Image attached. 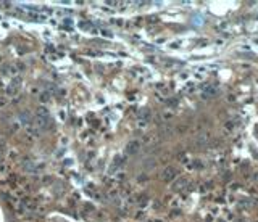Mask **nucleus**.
<instances>
[{
	"label": "nucleus",
	"instance_id": "1",
	"mask_svg": "<svg viewBox=\"0 0 258 222\" xmlns=\"http://www.w3.org/2000/svg\"><path fill=\"white\" fill-rule=\"evenodd\" d=\"M137 151H139V142L137 140L129 142L128 146H126V153H128V155H134V153H137Z\"/></svg>",
	"mask_w": 258,
	"mask_h": 222
},
{
	"label": "nucleus",
	"instance_id": "2",
	"mask_svg": "<svg viewBox=\"0 0 258 222\" xmlns=\"http://www.w3.org/2000/svg\"><path fill=\"white\" fill-rule=\"evenodd\" d=\"M34 121H36V126H37V127L39 129H47V126H49V121H47V117H42V116H36V119H34Z\"/></svg>",
	"mask_w": 258,
	"mask_h": 222
},
{
	"label": "nucleus",
	"instance_id": "3",
	"mask_svg": "<svg viewBox=\"0 0 258 222\" xmlns=\"http://www.w3.org/2000/svg\"><path fill=\"white\" fill-rule=\"evenodd\" d=\"M216 93H218V90L215 89V87L208 85L207 89H205V92H203V97H205V98H210V97H215Z\"/></svg>",
	"mask_w": 258,
	"mask_h": 222
},
{
	"label": "nucleus",
	"instance_id": "4",
	"mask_svg": "<svg viewBox=\"0 0 258 222\" xmlns=\"http://www.w3.org/2000/svg\"><path fill=\"white\" fill-rule=\"evenodd\" d=\"M174 176H176V171H174L173 167L165 169V172H163V179H165V180H171Z\"/></svg>",
	"mask_w": 258,
	"mask_h": 222
},
{
	"label": "nucleus",
	"instance_id": "5",
	"mask_svg": "<svg viewBox=\"0 0 258 222\" xmlns=\"http://www.w3.org/2000/svg\"><path fill=\"white\" fill-rule=\"evenodd\" d=\"M29 119H31V114H29L28 111H23L19 114V121H21V124H28L29 122Z\"/></svg>",
	"mask_w": 258,
	"mask_h": 222
}]
</instances>
